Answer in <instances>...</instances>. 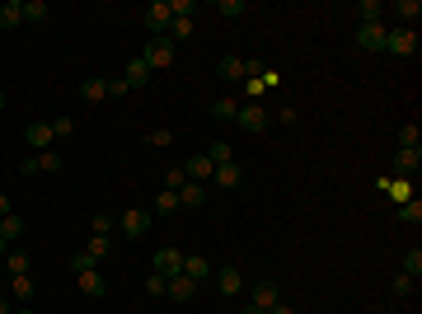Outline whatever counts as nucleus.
I'll return each instance as SVG.
<instances>
[{
    "label": "nucleus",
    "instance_id": "nucleus-40",
    "mask_svg": "<svg viewBox=\"0 0 422 314\" xmlns=\"http://www.w3.org/2000/svg\"><path fill=\"white\" fill-rule=\"evenodd\" d=\"M71 268H76V277H80V272H94V268H99V263H94V258H89V253H85V248H80L76 258H71Z\"/></svg>",
    "mask_w": 422,
    "mask_h": 314
},
{
    "label": "nucleus",
    "instance_id": "nucleus-42",
    "mask_svg": "<svg viewBox=\"0 0 422 314\" xmlns=\"http://www.w3.org/2000/svg\"><path fill=\"white\" fill-rule=\"evenodd\" d=\"M89 230H94V235H108V230H113V216H108V211H99L94 221H89Z\"/></svg>",
    "mask_w": 422,
    "mask_h": 314
},
{
    "label": "nucleus",
    "instance_id": "nucleus-7",
    "mask_svg": "<svg viewBox=\"0 0 422 314\" xmlns=\"http://www.w3.org/2000/svg\"><path fill=\"white\" fill-rule=\"evenodd\" d=\"M207 197H211V188L207 183H183V188H178V206H188V211H197V206H207Z\"/></svg>",
    "mask_w": 422,
    "mask_h": 314
},
{
    "label": "nucleus",
    "instance_id": "nucleus-9",
    "mask_svg": "<svg viewBox=\"0 0 422 314\" xmlns=\"http://www.w3.org/2000/svg\"><path fill=\"white\" fill-rule=\"evenodd\" d=\"M150 272H160V277H178V272H183V253H178V248H160L155 263H150Z\"/></svg>",
    "mask_w": 422,
    "mask_h": 314
},
{
    "label": "nucleus",
    "instance_id": "nucleus-22",
    "mask_svg": "<svg viewBox=\"0 0 422 314\" xmlns=\"http://www.w3.org/2000/svg\"><path fill=\"white\" fill-rule=\"evenodd\" d=\"M14 239H24V221L19 216H0V244H14Z\"/></svg>",
    "mask_w": 422,
    "mask_h": 314
},
{
    "label": "nucleus",
    "instance_id": "nucleus-21",
    "mask_svg": "<svg viewBox=\"0 0 422 314\" xmlns=\"http://www.w3.org/2000/svg\"><path fill=\"white\" fill-rule=\"evenodd\" d=\"M211 117H216V122H235V117H240V99H230V94L216 99L211 103Z\"/></svg>",
    "mask_w": 422,
    "mask_h": 314
},
{
    "label": "nucleus",
    "instance_id": "nucleus-11",
    "mask_svg": "<svg viewBox=\"0 0 422 314\" xmlns=\"http://www.w3.org/2000/svg\"><path fill=\"white\" fill-rule=\"evenodd\" d=\"M145 230H150V211H141V206L123 211V235H127V239H141Z\"/></svg>",
    "mask_w": 422,
    "mask_h": 314
},
{
    "label": "nucleus",
    "instance_id": "nucleus-23",
    "mask_svg": "<svg viewBox=\"0 0 422 314\" xmlns=\"http://www.w3.org/2000/svg\"><path fill=\"white\" fill-rule=\"evenodd\" d=\"M14 23H24V0H5L0 5V28H14Z\"/></svg>",
    "mask_w": 422,
    "mask_h": 314
},
{
    "label": "nucleus",
    "instance_id": "nucleus-44",
    "mask_svg": "<svg viewBox=\"0 0 422 314\" xmlns=\"http://www.w3.org/2000/svg\"><path fill=\"white\" fill-rule=\"evenodd\" d=\"M267 314H296V310H291L287 300H277V305H272V310H267Z\"/></svg>",
    "mask_w": 422,
    "mask_h": 314
},
{
    "label": "nucleus",
    "instance_id": "nucleus-10",
    "mask_svg": "<svg viewBox=\"0 0 422 314\" xmlns=\"http://www.w3.org/2000/svg\"><path fill=\"white\" fill-rule=\"evenodd\" d=\"M385 23H361V28H356V43L366 47V52H385Z\"/></svg>",
    "mask_w": 422,
    "mask_h": 314
},
{
    "label": "nucleus",
    "instance_id": "nucleus-32",
    "mask_svg": "<svg viewBox=\"0 0 422 314\" xmlns=\"http://www.w3.org/2000/svg\"><path fill=\"white\" fill-rule=\"evenodd\" d=\"M47 14H52V10H47V0H24V19H29V23H43Z\"/></svg>",
    "mask_w": 422,
    "mask_h": 314
},
{
    "label": "nucleus",
    "instance_id": "nucleus-39",
    "mask_svg": "<svg viewBox=\"0 0 422 314\" xmlns=\"http://www.w3.org/2000/svg\"><path fill=\"white\" fill-rule=\"evenodd\" d=\"M145 291H150V295H165V291H169V277L150 272V277H145Z\"/></svg>",
    "mask_w": 422,
    "mask_h": 314
},
{
    "label": "nucleus",
    "instance_id": "nucleus-46",
    "mask_svg": "<svg viewBox=\"0 0 422 314\" xmlns=\"http://www.w3.org/2000/svg\"><path fill=\"white\" fill-rule=\"evenodd\" d=\"M0 314H14V310H10V300H5V295H0Z\"/></svg>",
    "mask_w": 422,
    "mask_h": 314
},
{
    "label": "nucleus",
    "instance_id": "nucleus-28",
    "mask_svg": "<svg viewBox=\"0 0 422 314\" xmlns=\"http://www.w3.org/2000/svg\"><path fill=\"white\" fill-rule=\"evenodd\" d=\"M207 159H211V164H230V159H235L230 141H211V146H207Z\"/></svg>",
    "mask_w": 422,
    "mask_h": 314
},
{
    "label": "nucleus",
    "instance_id": "nucleus-45",
    "mask_svg": "<svg viewBox=\"0 0 422 314\" xmlns=\"http://www.w3.org/2000/svg\"><path fill=\"white\" fill-rule=\"evenodd\" d=\"M14 206H10V197H5V192H0V216H10Z\"/></svg>",
    "mask_w": 422,
    "mask_h": 314
},
{
    "label": "nucleus",
    "instance_id": "nucleus-1",
    "mask_svg": "<svg viewBox=\"0 0 422 314\" xmlns=\"http://www.w3.org/2000/svg\"><path fill=\"white\" fill-rule=\"evenodd\" d=\"M216 75H221L225 85H245L249 75H263V66H258V61H245V56H221V61H216Z\"/></svg>",
    "mask_w": 422,
    "mask_h": 314
},
{
    "label": "nucleus",
    "instance_id": "nucleus-17",
    "mask_svg": "<svg viewBox=\"0 0 422 314\" xmlns=\"http://www.w3.org/2000/svg\"><path fill=\"white\" fill-rule=\"evenodd\" d=\"M80 99H85V103H103V99H108V80H103V75H89L85 85H80Z\"/></svg>",
    "mask_w": 422,
    "mask_h": 314
},
{
    "label": "nucleus",
    "instance_id": "nucleus-25",
    "mask_svg": "<svg viewBox=\"0 0 422 314\" xmlns=\"http://www.w3.org/2000/svg\"><path fill=\"white\" fill-rule=\"evenodd\" d=\"M80 291H85L89 300H99V295H103V277H99V268H94V272H80Z\"/></svg>",
    "mask_w": 422,
    "mask_h": 314
},
{
    "label": "nucleus",
    "instance_id": "nucleus-3",
    "mask_svg": "<svg viewBox=\"0 0 422 314\" xmlns=\"http://www.w3.org/2000/svg\"><path fill=\"white\" fill-rule=\"evenodd\" d=\"M385 52L389 56H413V52H418V28H408V23L389 28V33H385Z\"/></svg>",
    "mask_w": 422,
    "mask_h": 314
},
{
    "label": "nucleus",
    "instance_id": "nucleus-34",
    "mask_svg": "<svg viewBox=\"0 0 422 314\" xmlns=\"http://www.w3.org/2000/svg\"><path fill=\"white\" fill-rule=\"evenodd\" d=\"M85 253H89V258H94V263H99V258H103V253H108V235H89V244H85Z\"/></svg>",
    "mask_w": 422,
    "mask_h": 314
},
{
    "label": "nucleus",
    "instance_id": "nucleus-26",
    "mask_svg": "<svg viewBox=\"0 0 422 314\" xmlns=\"http://www.w3.org/2000/svg\"><path fill=\"white\" fill-rule=\"evenodd\" d=\"M380 14H385L380 0H356V19H361V23H380Z\"/></svg>",
    "mask_w": 422,
    "mask_h": 314
},
{
    "label": "nucleus",
    "instance_id": "nucleus-5",
    "mask_svg": "<svg viewBox=\"0 0 422 314\" xmlns=\"http://www.w3.org/2000/svg\"><path fill=\"white\" fill-rule=\"evenodd\" d=\"M267 122H272V112H267L263 103H240L235 127H245V132H267Z\"/></svg>",
    "mask_w": 422,
    "mask_h": 314
},
{
    "label": "nucleus",
    "instance_id": "nucleus-24",
    "mask_svg": "<svg viewBox=\"0 0 422 314\" xmlns=\"http://www.w3.org/2000/svg\"><path fill=\"white\" fill-rule=\"evenodd\" d=\"M394 141H399V150H418V146H422V127H418V122L399 127V136H394Z\"/></svg>",
    "mask_w": 422,
    "mask_h": 314
},
{
    "label": "nucleus",
    "instance_id": "nucleus-35",
    "mask_svg": "<svg viewBox=\"0 0 422 314\" xmlns=\"http://www.w3.org/2000/svg\"><path fill=\"white\" fill-rule=\"evenodd\" d=\"M399 221H403V225H418V221H422V202H403V206H399Z\"/></svg>",
    "mask_w": 422,
    "mask_h": 314
},
{
    "label": "nucleus",
    "instance_id": "nucleus-29",
    "mask_svg": "<svg viewBox=\"0 0 422 314\" xmlns=\"http://www.w3.org/2000/svg\"><path fill=\"white\" fill-rule=\"evenodd\" d=\"M394 14H399V19L408 23V28H418V14H422V5H418V0H399V5H394Z\"/></svg>",
    "mask_w": 422,
    "mask_h": 314
},
{
    "label": "nucleus",
    "instance_id": "nucleus-31",
    "mask_svg": "<svg viewBox=\"0 0 422 314\" xmlns=\"http://www.w3.org/2000/svg\"><path fill=\"white\" fill-rule=\"evenodd\" d=\"M216 10H221V19H245V14H249V0H221Z\"/></svg>",
    "mask_w": 422,
    "mask_h": 314
},
{
    "label": "nucleus",
    "instance_id": "nucleus-48",
    "mask_svg": "<svg viewBox=\"0 0 422 314\" xmlns=\"http://www.w3.org/2000/svg\"><path fill=\"white\" fill-rule=\"evenodd\" d=\"M14 314H34V310H29V305H24V310H14Z\"/></svg>",
    "mask_w": 422,
    "mask_h": 314
},
{
    "label": "nucleus",
    "instance_id": "nucleus-37",
    "mask_svg": "<svg viewBox=\"0 0 422 314\" xmlns=\"http://www.w3.org/2000/svg\"><path fill=\"white\" fill-rule=\"evenodd\" d=\"M150 146H155V150H169V146H174V132H169V127H155V132H150Z\"/></svg>",
    "mask_w": 422,
    "mask_h": 314
},
{
    "label": "nucleus",
    "instance_id": "nucleus-41",
    "mask_svg": "<svg viewBox=\"0 0 422 314\" xmlns=\"http://www.w3.org/2000/svg\"><path fill=\"white\" fill-rule=\"evenodd\" d=\"M183 183H188V174H183V169H169V174H165V188H169V192H178Z\"/></svg>",
    "mask_w": 422,
    "mask_h": 314
},
{
    "label": "nucleus",
    "instance_id": "nucleus-43",
    "mask_svg": "<svg viewBox=\"0 0 422 314\" xmlns=\"http://www.w3.org/2000/svg\"><path fill=\"white\" fill-rule=\"evenodd\" d=\"M413 291V277L408 272H403V277H394V295H408Z\"/></svg>",
    "mask_w": 422,
    "mask_h": 314
},
{
    "label": "nucleus",
    "instance_id": "nucleus-36",
    "mask_svg": "<svg viewBox=\"0 0 422 314\" xmlns=\"http://www.w3.org/2000/svg\"><path fill=\"white\" fill-rule=\"evenodd\" d=\"M52 136H56V141L76 136V117H56V122H52Z\"/></svg>",
    "mask_w": 422,
    "mask_h": 314
},
{
    "label": "nucleus",
    "instance_id": "nucleus-47",
    "mask_svg": "<svg viewBox=\"0 0 422 314\" xmlns=\"http://www.w3.org/2000/svg\"><path fill=\"white\" fill-rule=\"evenodd\" d=\"M245 314H263V310H254V305H245Z\"/></svg>",
    "mask_w": 422,
    "mask_h": 314
},
{
    "label": "nucleus",
    "instance_id": "nucleus-19",
    "mask_svg": "<svg viewBox=\"0 0 422 314\" xmlns=\"http://www.w3.org/2000/svg\"><path fill=\"white\" fill-rule=\"evenodd\" d=\"M183 174H188L192 183H207L211 174H216V164H211V159H207V150H202V155H192V159H188V169H183Z\"/></svg>",
    "mask_w": 422,
    "mask_h": 314
},
{
    "label": "nucleus",
    "instance_id": "nucleus-2",
    "mask_svg": "<svg viewBox=\"0 0 422 314\" xmlns=\"http://www.w3.org/2000/svg\"><path fill=\"white\" fill-rule=\"evenodd\" d=\"M141 61H145V66H150V70H169V66H174V61H178V47L169 43L165 33H160V38H150V43H145Z\"/></svg>",
    "mask_w": 422,
    "mask_h": 314
},
{
    "label": "nucleus",
    "instance_id": "nucleus-15",
    "mask_svg": "<svg viewBox=\"0 0 422 314\" xmlns=\"http://www.w3.org/2000/svg\"><path fill=\"white\" fill-rule=\"evenodd\" d=\"M211 179H216V188H240V183H245V169L235 164H216V174H211Z\"/></svg>",
    "mask_w": 422,
    "mask_h": 314
},
{
    "label": "nucleus",
    "instance_id": "nucleus-38",
    "mask_svg": "<svg viewBox=\"0 0 422 314\" xmlns=\"http://www.w3.org/2000/svg\"><path fill=\"white\" fill-rule=\"evenodd\" d=\"M403 272H408V277L422 272V248H408V253H403Z\"/></svg>",
    "mask_w": 422,
    "mask_h": 314
},
{
    "label": "nucleus",
    "instance_id": "nucleus-13",
    "mask_svg": "<svg viewBox=\"0 0 422 314\" xmlns=\"http://www.w3.org/2000/svg\"><path fill=\"white\" fill-rule=\"evenodd\" d=\"M24 141H29V146L34 150H52V122H29V132H24Z\"/></svg>",
    "mask_w": 422,
    "mask_h": 314
},
{
    "label": "nucleus",
    "instance_id": "nucleus-12",
    "mask_svg": "<svg viewBox=\"0 0 422 314\" xmlns=\"http://www.w3.org/2000/svg\"><path fill=\"white\" fill-rule=\"evenodd\" d=\"M211 277H216V291L221 295H240L245 291V272L240 268H221V272H211Z\"/></svg>",
    "mask_w": 422,
    "mask_h": 314
},
{
    "label": "nucleus",
    "instance_id": "nucleus-33",
    "mask_svg": "<svg viewBox=\"0 0 422 314\" xmlns=\"http://www.w3.org/2000/svg\"><path fill=\"white\" fill-rule=\"evenodd\" d=\"M10 291H14V300H34V277H10Z\"/></svg>",
    "mask_w": 422,
    "mask_h": 314
},
{
    "label": "nucleus",
    "instance_id": "nucleus-8",
    "mask_svg": "<svg viewBox=\"0 0 422 314\" xmlns=\"http://www.w3.org/2000/svg\"><path fill=\"white\" fill-rule=\"evenodd\" d=\"M277 300H282V291L272 286V281H258V286H249V305H254V310H263V314H267Z\"/></svg>",
    "mask_w": 422,
    "mask_h": 314
},
{
    "label": "nucleus",
    "instance_id": "nucleus-20",
    "mask_svg": "<svg viewBox=\"0 0 422 314\" xmlns=\"http://www.w3.org/2000/svg\"><path fill=\"white\" fill-rule=\"evenodd\" d=\"M422 169V146L418 150H394V174H418Z\"/></svg>",
    "mask_w": 422,
    "mask_h": 314
},
{
    "label": "nucleus",
    "instance_id": "nucleus-27",
    "mask_svg": "<svg viewBox=\"0 0 422 314\" xmlns=\"http://www.w3.org/2000/svg\"><path fill=\"white\" fill-rule=\"evenodd\" d=\"M5 268H10V277H29V253H24V248H10V253H5Z\"/></svg>",
    "mask_w": 422,
    "mask_h": 314
},
{
    "label": "nucleus",
    "instance_id": "nucleus-49",
    "mask_svg": "<svg viewBox=\"0 0 422 314\" xmlns=\"http://www.w3.org/2000/svg\"><path fill=\"white\" fill-rule=\"evenodd\" d=\"M0 112H5V94H0Z\"/></svg>",
    "mask_w": 422,
    "mask_h": 314
},
{
    "label": "nucleus",
    "instance_id": "nucleus-4",
    "mask_svg": "<svg viewBox=\"0 0 422 314\" xmlns=\"http://www.w3.org/2000/svg\"><path fill=\"white\" fill-rule=\"evenodd\" d=\"M66 164V159H61V150H38V155H29L19 164V174L24 179H34V174H56V169Z\"/></svg>",
    "mask_w": 422,
    "mask_h": 314
},
{
    "label": "nucleus",
    "instance_id": "nucleus-18",
    "mask_svg": "<svg viewBox=\"0 0 422 314\" xmlns=\"http://www.w3.org/2000/svg\"><path fill=\"white\" fill-rule=\"evenodd\" d=\"M145 80H150V66H145L141 56H136V61H127V75H123L127 90H145Z\"/></svg>",
    "mask_w": 422,
    "mask_h": 314
},
{
    "label": "nucleus",
    "instance_id": "nucleus-30",
    "mask_svg": "<svg viewBox=\"0 0 422 314\" xmlns=\"http://www.w3.org/2000/svg\"><path fill=\"white\" fill-rule=\"evenodd\" d=\"M150 211H155V216H174L178 211V192H160V197H155V206H150Z\"/></svg>",
    "mask_w": 422,
    "mask_h": 314
},
{
    "label": "nucleus",
    "instance_id": "nucleus-14",
    "mask_svg": "<svg viewBox=\"0 0 422 314\" xmlns=\"http://www.w3.org/2000/svg\"><path fill=\"white\" fill-rule=\"evenodd\" d=\"M169 300H178V305H183V300H192V295H197V281H192V277H183V272H178V277H169Z\"/></svg>",
    "mask_w": 422,
    "mask_h": 314
},
{
    "label": "nucleus",
    "instance_id": "nucleus-16",
    "mask_svg": "<svg viewBox=\"0 0 422 314\" xmlns=\"http://www.w3.org/2000/svg\"><path fill=\"white\" fill-rule=\"evenodd\" d=\"M183 277H192L202 286V277H211V258H202V253H183Z\"/></svg>",
    "mask_w": 422,
    "mask_h": 314
},
{
    "label": "nucleus",
    "instance_id": "nucleus-6",
    "mask_svg": "<svg viewBox=\"0 0 422 314\" xmlns=\"http://www.w3.org/2000/svg\"><path fill=\"white\" fill-rule=\"evenodd\" d=\"M169 23H174V5H169V0H155V5L145 10V28H150V38H160Z\"/></svg>",
    "mask_w": 422,
    "mask_h": 314
}]
</instances>
